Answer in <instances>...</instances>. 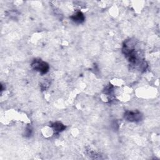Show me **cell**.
Here are the masks:
<instances>
[{"label": "cell", "mask_w": 160, "mask_h": 160, "mask_svg": "<svg viewBox=\"0 0 160 160\" xmlns=\"http://www.w3.org/2000/svg\"><path fill=\"white\" fill-rule=\"evenodd\" d=\"M31 66L34 70L41 74H46L49 69V64L41 59H34L31 63Z\"/></svg>", "instance_id": "1"}, {"label": "cell", "mask_w": 160, "mask_h": 160, "mask_svg": "<svg viewBox=\"0 0 160 160\" xmlns=\"http://www.w3.org/2000/svg\"><path fill=\"white\" fill-rule=\"evenodd\" d=\"M142 115L139 111H127L124 114V118L131 122H137L141 119Z\"/></svg>", "instance_id": "2"}, {"label": "cell", "mask_w": 160, "mask_h": 160, "mask_svg": "<svg viewBox=\"0 0 160 160\" xmlns=\"http://www.w3.org/2000/svg\"><path fill=\"white\" fill-rule=\"evenodd\" d=\"M71 19L76 23H82L84 21L85 17L84 14L81 11L76 12L72 16H71Z\"/></svg>", "instance_id": "3"}, {"label": "cell", "mask_w": 160, "mask_h": 160, "mask_svg": "<svg viewBox=\"0 0 160 160\" xmlns=\"http://www.w3.org/2000/svg\"><path fill=\"white\" fill-rule=\"evenodd\" d=\"M51 128L56 133L61 132L66 129V126L60 122H55L51 124Z\"/></svg>", "instance_id": "4"}, {"label": "cell", "mask_w": 160, "mask_h": 160, "mask_svg": "<svg viewBox=\"0 0 160 160\" xmlns=\"http://www.w3.org/2000/svg\"><path fill=\"white\" fill-rule=\"evenodd\" d=\"M31 132H32V129L30 127H28L26 128V129L25 130V134L26 136H31Z\"/></svg>", "instance_id": "5"}]
</instances>
